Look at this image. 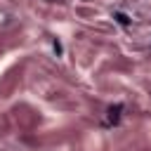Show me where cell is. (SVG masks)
Here are the masks:
<instances>
[{
	"label": "cell",
	"mask_w": 151,
	"mask_h": 151,
	"mask_svg": "<svg viewBox=\"0 0 151 151\" xmlns=\"http://www.w3.org/2000/svg\"><path fill=\"white\" fill-rule=\"evenodd\" d=\"M120 111H123V104L111 106V109H109V116H106V123H109V125H116V123L120 120Z\"/></svg>",
	"instance_id": "cell-1"
},
{
	"label": "cell",
	"mask_w": 151,
	"mask_h": 151,
	"mask_svg": "<svg viewBox=\"0 0 151 151\" xmlns=\"http://www.w3.org/2000/svg\"><path fill=\"white\" fill-rule=\"evenodd\" d=\"M116 19H118V21H120L123 26H127V24H130V19H127V17L123 14V12H118V14H116Z\"/></svg>",
	"instance_id": "cell-2"
},
{
	"label": "cell",
	"mask_w": 151,
	"mask_h": 151,
	"mask_svg": "<svg viewBox=\"0 0 151 151\" xmlns=\"http://www.w3.org/2000/svg\"><path fill=\"white\" fill-rule=\"evenodd\" d=\"M54 52H57V54H61V42H59V40H54Z\"/></svg>",
	"instance_id": "cell-3"
}]
</instances>
